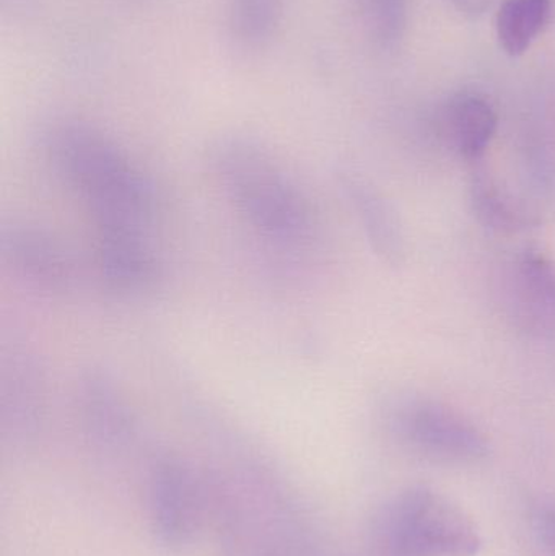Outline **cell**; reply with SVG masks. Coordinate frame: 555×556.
Listing matches in <instances>:
<instances>
[{"label":"cell","mask_w":555,"mask_h":556,"mask_svg":"<svg viewBox=\"0 0 555 556\" xmlns=\"http://www.w3.org/2000/svg\"><path fill=\"white\" fill-rule=\"evenodd\" d=\"M80 408L94 444L121 451L134 434V420L119 386L106 371L91 369L80 381Z\"/></svg>","instance_id":"cell-10"},{"label":"cell","mask_w":555,"mask_h":556,"mask_svg":"<svg viewBox=\"0 0 555 556\" xmlns=\"http://www.w3.org/2000/svg\"><path fill=\"white\" fill-rule=\"evenodd\" d=\"M147 511L156 541L169 551L192 544L202 525L204 492L198 473L181 457L160 454L147 482Z\"/></svg>","instance_id":"cell-4"},{"label":"cell","mask_w":555,"mask_h":556,"mask_svg":"<svg viewBox=\"0 0 555 556\" xmlns=\"http://www.w3.org/2000/svg\"><path fill=\"white\" fill-rule=\"evenodd\" d=\"M209 163L238 214L261 237L280 247L306 243L313 227L308 199L260 140L222 137Z\"/></svg>","instance_id":"cell-2"},{"label":"cell","mask_w":555,"mask_h":556,"mask_svg":"<svg viewBox=\"0 0 555 556\" xmlns=\"http://www.w3.org/2000/svg\"><path fill=\"white\" fill-rule=\"evenodd\" d=\"M403 443L429 459L468 464L484 459L488 438L471 420L449 405L427 399L403 402L391 417Z\"/></svg>","instance_id":"cell-5"},{"label":"cell","mask_w":555,"mask_h":556,"mask_svg":"<svg viewBox=\"0 0 555 556\" xmlns=\"http://www.w3.org/2000/svg\"><path fill=\"white\" fill-rule=\"evenodd\" d=\"M555 0H504L495 15L499 46L510 58L530 51L546 31L554 15Z\"/></svg>","instance_id":"cell-13"},{"label":"cell","mask_w":555,"mask_h":556,"mask_svg":"<svg viewBox=\"0 0 555 556\" xmlns=\"http://www.w3.org/2000/svg\"><path fill=\"white\" fill-rule=\"evenodd\" d=\"M341 186L375 253L393 266L400 264L404 254L403 235L393 208L357 176H341Z\"/></svg>","instance_id":"cell-12"},{"label":"cell","mask_w":555,"mask_h":556,"mask_svg":"<svg viewBox=\"0 0 555 556\" xmlns=\"http://www.w3.org/2000/svg\"><path fill=\"white\" fill-rule=\"evenodd\" d=\"M283 0H230L228 31L240 51L260 52L269 46L282 20Z\"/></svg>","instance_id":"cell-14"},{"label":"cell","mask_w":555,"mask_h":556,"mask_svg":"<svg viewBox=\"0 0 555 556\" xmlns=\"http://www.w3.org/2000/svg\"><path fill=\"white\" fill-rule=\"evenodd\" d=\"M472 204L479 218L488 227L514 230L521 224L520 215L512 208L510 202L502 195L494 181L484 173H478L472 182Z\"/></svg>","instance_id":"cell-16"},{"label":"cell","mask_w":555,"mask_h":556,"mask_svg":"<svg viewBox=\"0 0 555 556\" xmlns=\"http://www.w3.org/2000/svg\"><path fill=\"white\" fill-rule=\"evenodd\" d=\"M375 544L380 556H476L482 542L459 506L419 486L384 506L375 526Z\"/></svg>","instance_id":"cell-3"},{"label":"cell","mask_w":555,"mask_h":556,"mask_svg":"<svg viewBox=\"0 0 555 556\" xmlns=\"http://www.w3.org/2000/svg\"><path fill=\"white\" fill-rule=\"evenodd\" d=\"M543 535L547 544L555 551V509L543 518Z\"/></svg>","instance_id":"cell-18"},{"label":"cell","mask_w":555,"mask_h":556,"mask_svg":"<svg viewBox=\"0 0 555 556\" xmlns=\"http://www.w3.org/2000/svg\"><path fill=\"white\" fill-rule=\"evenodd\" d=\"M0 250L7 266L33 287L62 293L74 283L71 254L61 241L38 225L18 220L3 225Z\"/></svg>","instance_id":"cell-6"},{"label":"cell","mask_w":555,"mask_h":556,"mask_svg":"<svg viewBox=\"0 0 555 556\" xmlns=\"http://www.w3.org/2000/svg\"><path fill=\"white\" fill-rule=\"evenodd\" d=\"M456 12L462 13L466 18L478 20L489 12L495 0H450Z\"/></svg>","instance_id":"cell-17"},{"label":"cell","mask_w":555,"mask_h":556,"mask_svg":"<svg viewBox=\"0 0 555 556\" xmlns=\"http://www.w3.org/2000/svg\"><path fill=\"white\" fill-rule=\"evenodd\" d=\"M440 134L446 146L466 160H479L494 140L497 111L481 91L462 90L446 100L440 111Z\"/></svg>","instance_id":"cell-11"},{"label":"cell","mask_w":555,"mask_h":556,"mask_svg":"<svg viewBox=\"0 0 555 556\" xmlns=\"http://www.w3.org/2000/svg\"><path fill=\"white\" fill-rule=\"evenodd\" d=\"M0 418L13 441L38 433L45 412V376L35 356L12 349L2 358Z\"/></svg>","instance_id":"cell-9"},{"label":"cell","mask_w":555,"mask_h":556,"mask_svg":"<svg viewBox=\"0 0 555 556\" xmlns=\"http://www.w3.org/2000/svg\"><path fill=\"white\" fill-rule=\"evenodd\" d=\"M512 317L537 336L555 333V266L538 251L520 254L505 283Z\"/></svg>","instance_id":"cell-7"},{"label":"cell","mask_w":555,"mask_h":556,"mask_svg":"<svg viewBox=\"0 0 555 556\" xmlns=\"http://www.w3.org/2000/svg\"><path fill=\"white\" fill-rule=\"evenodd\" d=\"M362 29L374 48L394 51L403 41L409 0H355Z\"/></svg>","instance_id":"cell-15"},{"label":"cell","mask_w":555,"mask_h":556,"mask_svg":"<svg viewBox=\"0 0 555 556\" xmlns=\"http://www.w3.org/2000/svg\"><path fill=\"white\" fill-rule=\"evenodd\" d=\"M39 146L55 176L84 199L97 230H149L159 205L155 185L103 130L54 117L42 126Z\"/></svg>","instance_id":"cell-1"},{"label":"cell","mask_w":555,"mask_h":556,"mask_svg":"<svg viewBox=\"0 0 555 556\" xmlns=\"http://www.w3.org/2000/svg\"><path fill=\"white\" fill-rule=\"evenodd\" d=\"M98 231V264L111 288L124 294L152 291L162 278V264L147 230L110 228Z\"/></svg>","instance_id":"cell-8"}]
</instances>
